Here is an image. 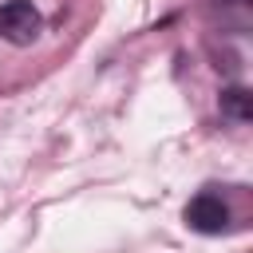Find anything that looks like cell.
I'll return each mask as SVG.
<instances>
[{"label": "cell", "mask_w": 253, "mask_h": 253, "mask_svg": "<svg viewBox=\"0 0 253 253\" xmlns=\"http://www.w3.org/2000/svg\"><path fill=\"white\" fill-rule=\"evenodd\" d=\"M40 28H43V20H40L32 0H4L0 4V40H8L16 47H28L40 36Z\"/></svg>", "instance_id": "cell-1"}, {"label": "cell", "mask_w": 253, "mask_h": 253, "mask_svg": "<svg viewBox=\"0 0 253 253\" xmlns=\"http://www.w3.org/2000/svg\"><path fill=\"white\" fill-rule=\"evenodd\" d=\"M186 225L198 229V233H221L229 225V210L217 194H198L190 206H186Z\"/></svg>", "instance_id": "cell-2"}, {"label": "cell", "mask_w": 253, "mask_h": 253, "mask_svg": "<svg viewBox=\"0 0 253 253\" xmlns=\"http://www.w3.org/2000/svg\"><path fill=\"white\" fill-rule=\"evenodd\" d=\"M221 111H225L229 119H237V123H249V119H253V95L241 91V87H233V91L221 95Z\"/></svg>", "instance_id": "cell-3"}]
</instances>
